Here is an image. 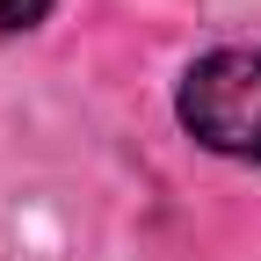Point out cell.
<instances>
[{"label": "cell", "instance_id": "6da1fadb", "mask_svg": "<svg viewBox=\"0 0 261 261\" xmlns=\"http://www.w3.org/2000/svg\"><path fill=\"white\" fill-rule=\"evenodd\" d=\"M181 123L196 145L261 167V51H211L181 80Z\"/></svg>", "mask_w": 261, "mask_h": 261}, {"label": "cell", "instance_id": "7a4b0ae2", "mask_svg": "<svg viewBox=\"0 0 261 261\" xmlns=\"http://www.w3.org/2000/svg\"><path fill=\"white\" fill-rule=\"evenodd\" d=\"M51 15V0H0V37H15V29H37Z\"/></svg>", "mask_w": 261, "mask_h": 261}]
</instances>
